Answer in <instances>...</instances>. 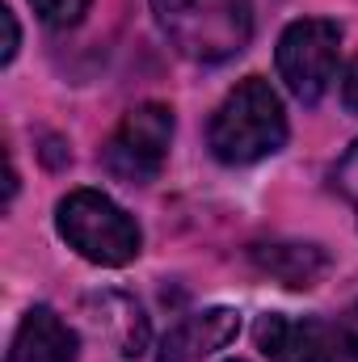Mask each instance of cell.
<instances>
[{
    "label": "cell",
    "mask_w": 358,
    "mask_h": 362,
    "mask_svg": "<svg viewBox=\"0 0 358 362\" xmlns=\"http://www.w3.org/2000/svg\"><path fill=\"white\" fill-rule=\"evenodd\" d=\"M207 144H211V156L232 169L274 156L287 144V114L270 81L249 76L228 93L207 127Z\"/></svg>",
    "instance_id": "obj_1"
},
{
    "label": "cell",
    "mask_w": 358,
    "mask_h": 362,
    "mask_svg": "<svg viewBox=\"0 0 358 362\" xmlns=\"http://www.w3.org/2000/svg\"><path fill=\"white\" fill-rule=\"evenodd\" d=\"M156 25L190 64H224L253 38L249 0H152Z\"/></svg>",
    "instance_id": "obj_2"
},
{
    "label": "cell",
    "mask_w": 358,
    "mask_h": 362,
    "mask_svg": "<svg viewBox=\"0 0 358 362\" xmlns=\"http://www.w3.org/2000/svg\"><path fill=\"white\" fill-rule=\"evenodd\" d=\"M55 228L68 240V249H76L93 266H127L139 257V223L101 189H72L68 198H59L55 206Z\"/></svg>",
    "instance_id": "obj_3"
},
{
    "label": "cell",
    "mask_w": 358,
    "mask_h": 362,
    "mask_svg": "<svg viewBox=\"0 0 358 362\" xmlns=\"http://www.w3.org/2000/svg\"><path fill=\"white\" fill-rule=\"evenodd\" d=\"M173 144V110L161 101H144L127 110V118L114 127V135L101 148V169L114 181L148 185L161 177Z\"/></svg>",
    "instance_id": "obj_4"
},
{
    "label": "cell",
    "mask_w": 358,
    "mask_h": 362,
    "mask_svg": "<svg viewBox=\"0 0 358 362\" xmlns=\"http://www.w3.org/2000/svg\"><path fill=\"white\" fill-rule=\"evenodd\" d=\"M337 51H342L337 21H325V17L291 21L278 38V51H274L278 76L291 89V97H299L304 105H316L337 76Z\"/></svg>",
    "instance_id": "obj_5"
},
{
    "label": "cell",
    "mask_w": 358,
    "mask_h": 362,
    "mask_svg": "<svg viewBox=\"0 0 358 362\" xmlns=\"http://www.w3.org/2000/svg\"><path fill=\"white\" fill-rule=\"evenodd\" d=\"M262 354L274 362H337V329H329L316 316H282L270 312L253 329Z\"/></svg>",
    "instance_id": "obj_6"
},
{
    "label": "cell",
    "mask_w": 358,
    "mask_h": 362,
    "mask_svg": "<svg viewBox=\"0 0 358 362\" xmlns=\"http://www.w3.org/2000/svg\"><path fill=\"white\" fill-rule=\"evenodd\" d=\"M85 320L101 341H110L122 358H139L148 350V316L139 299L127 291H97L85 299Z\"/></svg>",
    "instance_id": "obj_7"
},
{
    "label": "cell",
    "mask_w": 358,
    "mask_h": 362,
    "mask_svg": "<svg viewBox=\"0 0 358 362\" xmlns=\"http://www.w3.org/2000/svg\"><path fill=\"white\" fill-rule=\"evenodd\" d=\"M241 329V316L232 308H207V312H194L178 320L165 341H161V354L156 362H202L211 358L215 350H224Z\"/></svg>",
    "instance_id": "obj_8"
},
{
    "label": "cell",
    "mask_w": 358,
    "mask_h": 362,
    "mask_svg": "<svg viewBox=\"0 0 358 362\" xmlns=\"http://www.w3.org/2000/svg\"><path fill=\"white\" fill-rule=\"evenodd\" d=\"M4 362H76V333L55 308H30Z\"/></svg>",
    "instance_id": "obj_9"
},
{
    "label": "cell",
    "mask_w": 358,
    "mask_h": 362,
    "mask_svg": "<svg viewBox=\"0 0 358 362\" xmlns=\"http://www.w3.org/2000/svg\"><path fill=\"white\" fill-rule=\"evenodd\" d=\"M253 262H258V270H266L274 282H282L291 291H308L329 274V253L321 245H304V240L253 245Z\"/></svg>",
    "instance_id": "obj_10"
},
{
    "label": "cell",
    "mask_w": 358,
    "mask_h": 362,
    "mask_svg": "<svg viewBox=\"0 0 358 362\" xmlns=\"http://www.w3.org/2000/svg\"><path fill=\"white\" fill-rule=\"evenodd\" d=\"M30 4H34L38 21L51 25V30H68L89 13V0H30Z\"/></svg>",
    "instance_id": "obj_11"
},
{
    "label": "cell",
    "mask_w": 358,
    "mask_h": 362,
    "mask_svg": "<svg viewBox=\"0 0 358 362\" xmlns=\"http://www.w3.org/2000/svg\"><path fill=\"white\" fill-rule=\"evenodd\" d=\"M333 181H337V189L354 202V211H358V144L342 156V165H337V173H333Z\"/></svg>",
    "instance_id": "obj_12"
},
{
    "label": "cell",
    "mask_w": 358,
    "mask_h": 362,
    "mask_svg": "<svg viewBox=\"0 0 358 362\" xmlns=\"http://www.w3.org/2000/svg\"><path fill=\"white\" fill-rule=\"evenodd\" d=\"M337 346L358 362V299L342 312V320H337Z\"/></svg>",
    "instance_id": "obj_13"
},
{
    "label": "cell",
    "mask_w": 358,
    "mask_h": 362,
    "mask_svg": "<svg viewBox=\"0 0 358 362\" xmlns=\"http://www.w3.org/2000/svg\"><path fill=\"white\" fill-rule=\"evenodd\" d=\"M0 21H4V34H8V38H4V68H8V64L17 59V47H21V30H17V17H13L8 8L0 13Z\"/></svg>",
    "instance_id": "obj_14"
},
{
    "label": "cell",
    "mask_w": 358,
    "mask_h": 362,
    "mask_svg": "<svg viewBox=\"0 0 358 362\" xmlns=\"http://www.w3.org/2000/svg\"><path fill=\"white\" fill-rule=\"evenodd\" d=\"M342 101H346V110L358 114V59L346 68V81H342Z\"/></svg>",
    "instance_id": "obj_15"
},
{
    "label": "cell",
    "mask_w": 358,
    "mask_h": 362,
    "mask_svg": "<svg viewBox=\"0 0 358 362\" xmlns=\"http://www.w3.org/2000/svg\"><path fill=\"white\" fill-rule=\"evenodd\" d=\"M236 362H241V358H236Z\"/></svg>",
    "instance_id": "obj_16"
}]
</instances>
